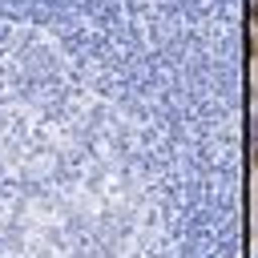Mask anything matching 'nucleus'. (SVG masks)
Segmentation results:
<instances>
[{
	"label": "nucleus",
	"mask_w": 258,
	"mask_h": 258,
	"mask_svg": "<svg viewBox=\"0 0 258 258\" xmlns=\"http://www.w3.org/2000/svg\"><path fill=\"white\" fill-rule=\"evenodd\" d=\"M250 16H254V24H258V0H254V8H250Z\"/></svg>",
	"instance_id": "obj_1"
}]
</instances>
